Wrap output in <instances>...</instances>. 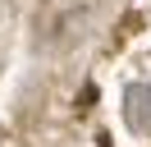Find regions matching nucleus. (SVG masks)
Instances as JSON below:
<instances>
[{
  "mask_svg": "<svg viewBox=\"0 0 151 147\" xmlns=\"http://www.w3.org/2000/svg\"><path fill=\"white\" fill-rule=\"evenodd\" d=\"M124 124L133 133H151V83H128L124 87Z\"/></svg>",
  "mask_w": 151,
  "mask_h": 147,
  "instance_id": "nucleus-1",
  "label": "nucleus"
}]
</instances>
